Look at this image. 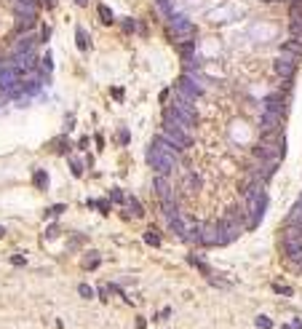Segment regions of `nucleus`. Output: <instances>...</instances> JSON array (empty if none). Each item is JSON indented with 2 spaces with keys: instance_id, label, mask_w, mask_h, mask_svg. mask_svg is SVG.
<instances>
[{
  "instance_id": "f257e3e1",
  "label": "nucleus",
  "mask_w": 302,
  "mask_h": 329,
  "mask_svg": "<svg viewBox=\"0 0 302 329\" xmlns=\"http://www.w3.org/2000/svg\"><path fill=\"white\" fill-rule=\"evenodd\" d=\"M147 161H150V166L155 169V174H161V177H169L174 172V166H176V161L172 155L161 153L158 147H153V144L147 147Z\"/></svg>"
},
{
  "instance_id": "f03ea898",
  "label": "nucleus",
  "mask_w": 302,
  "mask_h": 329,
  "mask_svg": "<svg viewBox=\"0 0 302 329\" xmlns=\"http://www.w3.org/2000/svg\"><path fill=\"white\" fill-rule=\"evenodd\" d=\"M172 110L187 123V126H195V123H198V110H195V102L187 99V96H182V94H176V91H174Z\"/></svg>"
},
{
  "instance_id": "7ed1b4c3",
  "label": "nucleus",
  "mask_w": 302,
  "mask_h": 329,
  "mask_svg": "<svg viewBox=\"0 0 302 329\" xmlns=\"http://www.w3.org/2000/svg\"><path fill=\"white\" fill-rule=\"evenodd\" d=\"M14 14H16V27L19 30H30L32 24L38 22V5L16 0V3H14Z\"/></svg>"
},
{
  "instance_id": "20e7f679",
  "label": "nucleus",
  "mask_w": 302,
  "mask_h": 329,
  "mask_svg": "<svg viewBox=\"0 0 302 329\" xmlns=\"http://www.w3.org/2000/svg\"><path fill=\"white\" fill-rule=\"evenodd\" d=\"M172 35L176 43L195 41V24L187 16H172Z\"/></svg>"
},
{
  "instance_id": "39448f33",
  "label": "nucleus",
  "mask_w": 302,
  "mask_h": 329,
  "mask_svg": "<svg viewBox=\"0 0 302 329\" xmlns=\"http://www.w3.org/2000/svg\"><path fill=\"white\" fill-rule=\"evenodd\" d=\"M163 134L172 140L176 147H182V150H187L190 144H193V137H190V131L185 129H179V126H174L172 121H163Z\"/></svg>"
},
{
  "instance_id": "423d86ee",
  "label": "nucleus",
  "mask_w": 302,
  "mask_h": 329,
  "mask_svg": "<svg viewBox=\"0 0 302 329\" xmlns=\"http://www.w3.org/2000/svg\"><path fill=\"white\" fill-rule=\"evenodd\" d=\"M216 225H219V233H222V243H230L241 235V225H244V222H238V220H233V217L225 214V217L216 220Z\"/></svg>"
},
{
  "instance_id": "0eeeda50",
  "label": "nucleus",
  "mask_w": 302,
  "mask_h": 329,
  "mask_svg": "<svg viewBox=\"0 0 302 329\" xmlns=\"http://www.w3.org/2000/svg\"><path fill=\"white\" fill-rule=\"evenodd\" d=\"M176 94H182V96H187V99H198V96L203 94V86H201V83H195L193 81V78H190V75H182L179 78V81H176Z\"/></svg>"
},
{
  "instance_id": "6e6552de",
  "label": "nucleus",
  "mask_w": 302,
  "mask_h": 329,
  "mask_svg": "<svg viewBox=\"0 0 302 329\" xmlns=\"http://www.w3.org/2000/svg\"><path fill=\"white\" fill-rule=\"evenodd\" d=\"M19 78H22V72H19L14 64H3V67H0V91L8 94L11 89H16L19 83H22Z\"/></svg>"
},
{
  "instance_id": "1a4fd4ad",
  "label": "nucleus",
  "mask_w": 302,
  "mask_h": 329,
  "mask_svg": "<svg viewBox=\"0 0 302 329\" xmlns=\"http://www.w3.org/2000/svg\"><path fill=\"white\" fill-rule=\"evenodd\" d=\"M273 70L278 72V75L284 78V81H292L294 72H297V59L289 56V54H281V56L273 62Z\"/></svg>"
},
{
  "instance_id": "9d476101",
  "label": "nucleus",
  "mask_w": 302,
  "mask_h": 329,
  "mask_svg": "<svg viewBox=\"0 0 302 329\" xmlns=\"http://www.w3.org/2000/svg\"><path fill=\"white\" fill-rule=\"evenodd\" d=\"M201 243L203 246H216V243H222V233H219V225H216V222H203Z\"/></svg>"
},
{
  "instance_id": "9b49d317",
  "label": "nucleus",
  "mask_w": 302,
  "mask_h": 329,
  "mask_svg": "<svg viewBox=\"0 0 302 329\" xmlns=\"http://www.w3.org/2000/svg\"><path fill=\"white\" fill-rule=\"evenodd\" d=\"M153 147H158L161 153L172 155L174 161H179V155H182V147H176V144H174L172 140H169L166 134H158V137H155V140H153Z\"/></svg>"
},
{
  "instance_id": "f8f14e48",
  "label": "nucleus",
  "mask_w": 302,
  "mask_h": 329,
  "mask_svg": "<svg viewBox=\"0 0 302 329\" xmlns=\"http://www.w3.org/2000/svg\"><path fill=\"white\" fill-rule=\"evenodd\" d=\"M281 121H284V115H281V113H273V110H262V115H259V129H262V131H275V129H281Z\"/></svg>"
},
{
  "instance_id": "ddd939ff",
  "label": "nucleus",
  "mask_w": 302,
  "mask_h": 329,
  "mask_svg": "<svg viewBox=\"0 0 302 329\" xmlns=\"http://www.w3.org/2000/svg\"><path fill=\"white\" fill-rule=\"evenodd\" d=\"M11 64H14V67H16L19 72H32V70L38 67V64H41V62H38V56L32 54V51H27V54H19V56H14V62H11Z\"/></svg>"
},
{
  "instance_id": "4468645a",
  "label": "nucleus",
  "mask_w": 302,
  "mask_h": 329,
  "mask_svg": "<svg viewBox=\"0 0 302 329\" xmlns=\"http://www.w3.org/2000/svg\"><path fill=\"white\" fill-rule=\"evenodd\" d=\"M155 193H158V198L161 203H166V201H174V190L172 185H169V177H161V174H155Z\"/></svg>"
},
{
  "instance_id": "2eb2a0df",
  "label": "nucleus",
  "mask_w": 302,
  "mask_h": 329,
  "mask_svg": "<svg viewBox=\"0 0 302 329\" xmlns=\"http://www.w3.org/2000/svg\"><path fill=\"white\" fill-rule=\"evenodd\" d=\"M284 254L292 262H300L302 265V241H284Z\"/></svg>"
},
{
  "instance_id": "dca6fc26",
  "label": "nucleus",
  "mask_w": 302,
  "mask_h": 329,
  "mask_svg": "<svg viewBox=\"0 0 302 329\" xmlns=\"http://www.w3.org/2000/svg\"><path fill=\"white\" fill-rule=\"evenodd\" d=\"M201 228H203V222H187V230H185V238H182V241L201 243Z\"/></svg>"
},
{
  "instance_id": "f3484780",
  "label": "nucleus",
  "mask_w": 302,
  "mask_h": 329,
  "mask_svg": "<svg viewBox=\"0 0 302 329\" xmlns=\"http://www.w3.org/2000/svg\"><path fill=\"white\" fill-rule=\"evenodd\" d=\"M32 43H35V38H32V35H24V38H19V41L14 43V56H19V54H27V51H32Z\"/></svg>"
},
{
  "instance_id": "a211bd4d",
  "label": "nucleus",
  "mask_w": 302,
  "mask_h": 329,
  "mask_svg": "<svg viewBox=\"0 0 302 329\" xmlns=\"http://www.w3.org/2000/svg\"><path fill=\"white\" fill-rule=\"evenodd\" d=\"M281 54H289V56H302V41H286L281 46Z\"/></svg>"
},
{
  "instance_id": "6ab92c4d",
  "label": "nucleus",
  "mask_w": 302,
  "mask_h": 329,
  "mask_svg": "<svg viewBox=\"0 0 302 329\" xmlns=\"http://www.w3.org/2000/svg\"><path fill=\"white\" fill-rule=\"evenodd\" d=\"M265 110H273V113H281V115H284V99H278V94H270V96H267V99H265Z\"/></svg>"
},
{
  "instance_id": "aec40b11",
  "label": "nucleus",
  "mask_w": 302,
  "mask_h": 329,
  "mask_svg": "<svg viewBox=\"0 0 302 329\" xmlns=\"http://www.w3.org/2000/svg\"><path fill=\"white\" fill-rule=\"evenodd\" d=\"M284 241H302V225H286L284 228Z\"/></svg>"
},
{
  "instance_id": "412c9836",
  "label": "nucleus",
  "mask_w": 302,
  "mask_h": 329,
  "mask_svg": "<svg viewBox=\"0 0 302 329\" xmlns=\"http://www.w3.org/2000/svg\"><path fill=\"white\" fill-rule=\"evenodd\" d=\"M286 225H302V203H300V201L294 203V209L289 212V217H286Z\"/></svg>"
},
{
  "instance_id": "4be33fe9",
  "label": "nucleus",
  "mask_w": 302,
  "mask_h": 329,
  "mask_svg": "<svg viewBox=\"0 0 302 329\" xmlns=\"http://www.w3.org/2000/svg\"><path fill=\"white\" fill-rule=\"evenodd\" d=\"M179 51H182V56H185V62H190V56H193V51H195V41L179 43Z\"/></svg>"
},
{
  "instance_id": "5701e85b",
  "label": "nucleus",
  "mask_w": 302,
  "mask_h": 329,
  "mask_svg": "<svg viewBox=\"0 0 302 329\" xmlns=\"http://www.w3.org/2000/svg\"><path fill=\"white\" fill-rule=\"evenodd\" d=\"M185 185H187V190H198V188H201V177H198V174H193V172H187Z\"/></svg>"
},
{
  "instance_id": "b1692460",
  "label": "nucleus",
  "mask_w": 302,
  "mask_h": 329,
  "mask_svg": "<svg viewBox=\"0 0 302 329\" xmlns=\"http://www.w3.org/2000/svg\"><path fill=\"white\" fill-rule=\"evenodd\" d=\"M96 11H99V16H102V22H104V24H113V22H115L113 11H110L107 5H99V8H96Z\"/></svg>"
},
{
  "instance_id": "393cba45",
  "label": "nucleus",
  "mask_w": 302,
  "mask_h": 329,
  "mask_svg": "<svg viewBox=\"0 0 302 329\" xmlns=\"http://www.w3.org/2000/svg\"><path fill=\"white\" fill-rule=\"evenodd\" d=\"M289 32L294 35V41H302V22L292 19V24H289Z\"/></svg>"
},
{
  "instance_id": "a878e982",
  "label": "nucleus",
  "mask_w": 302,
  "mask_h": 329,
  "mask_svg": "<svg viewBox=\"0 0 302 329\" xmlns=\"http://www.w3.org/2000/svg\"><path fill=\"white\" fill-rule=\"evenodd\" d=\"M35 185L43 190L45 185H48V174H45V172H35Z\"/></svg>"
},
{
  "instance_id": "bb28decb",
  "label": "nucleus",
  "mask_w": 302,
  "mask_h": 329,
  "mask_svg": "<svg viewBox=\"0 0 302 329\" xmlns=\"http://www.w3.org/2000/svg\"><path fill=\"white\" fill-rule=\"evenodd\" d=\"M126 203H129V206H131V209H134V217H142V214H144V209H142V203H139V201H136V198H129Z\"/></svg>"
},
{
  "instance_id": "cd10ccee",
  "label": "nucleus",
  "mask_w": 302,
  "mask_h": 329,
  "mask_svg": "<svg viewBox=\"0 0 302 329\" xmlns=\"http://www.w3.org/2000/svg\"><path fill=\"white\" fill-rule=\"evenodd\" d=\"M75 35H78V48H81V51H86V48H88V43H86V32H83L81 27H78V32H75Z\"/></svg>"
},
{
  "instance_id": "c85d7f7f",
  "label": "nucleus",
  "mask_w": 302,
  "mask_h": 329,
  "mask_svg": "<svg viewBox=\"0 0 302 329\" xmlns=\"http://www.w3.org/2000/svg\"><path fill=\"white\" fill-rule=\"evenodd\" d=\"M78 292H81V297H86V300L94 297V289H91L88 284H81V286H78Z\"/></svg>"
},
{
  "instance_id": "c756f323",
  "label": "nucleus",
  "mask_w": 302,
  "mask_h": 329,
  "mask_svg": "<svg viewBox=\"0 0 302 329\" xmlns=\"http://www.w3.org/2000/svg\"><path fill=\"white\" fill-rule=\"evenodd\" d=\"M257 327L259 329H273V321L267 319V316H257Z\"/></svg>"
},
{
  "instance_id": "7c9ffc66",
  "label": "nucleus",
  "mask_w": 302,
  "mask_h": 329,
  "mask_svg": "<svg viewBox=\"0 0 302 329\" xmlns=\"http://www.w3.org/2000/svg\"><path fill=\"white\" fill-rule=\"evenodd\" d=\"M70 166H72V174H75V177H81V174H83V166H81V161H75V158H72V161H70Z\"/></svg>"
},
{
  "instance_id": "2f4dec72",
  "label": "nucleus",
  "mask_w": 302,
  "mask_h": 329,
  "mask_svg": "<svg viewBox=\"0 0 302 329\" xmlns=\"http://www.w3.org/2000/svg\"><path fill=\"white\" fill-rule=\"evenodd\" d=\"M144 241H147V243H153V246H161V238H158V233H147V235H144Z\"/></svg>"
},
{
  "instance_id": "473e14b6",
  "label": "nucleus",
  "mask_w": 302,
  "mask_h": 329,
  "mask_svg": "<svg viewBox=\"0 0 302 329\" xmlns=\"http://www.w3.org/2000/svg\"><path fill=\"white\" fill-rule=\"evenodd\" d=\"M275 292H278V294H284V297H292V289H289V286H281V284H275Z\"/></svg>"
},
{
  "instance_id": "72a5a7b5",
  "label": "nucleus",
  "mask_w": 302,
  "mask_h": 329,
  "mask_svg": "<svg viewBox=\"0 0 302 329\" xmlns=\"http://www.w3.org/2000/svg\"><path fill=\"white\" fill-rule=\"evenodd\" d=\"M99 265V257L96 254H91V257H86V268H96Z\"/></svg>"
},
{
  "instance_id": "f704fd0d",
  "label": "nucleus",
  "mask_w": 302,
  "mask_h": 329,
  "mask_svg": "<svg viewBox=\"0 0 302 329\" xmlns=\"http://www.w3.org/2000/svg\"><path fill=\"white\" fill-rule=\"evenodd\" d=\"M118 140H121V144H126V142H129V131H126V129H121V134H118Z\"/></svg>"
},
{
  "instance_id": "c9c22d12",
  "label": "nucleus",
  "mask_w": 302,
  "mask_h": 329,
  "mask_svg": "<svg viewBox=\"0 0 302 329\" xmlns=\"http://www.w3.org/2000/svg\"><path fill=\"white\" fill-rule=\"evenodd\" d=\"M110 198H113V201H123V193H121V190H113V193H110Z\"/></svg>"
},
{
  "instance_id": "e433bc0d",
  "label": "nucleus",
  "mask_w": 302,
  "mask_h": 329,
  "mask_svg": "<svg viewBox=\"0 0 302 329\" xmlns=\"http://www.w3.org/2000/svg\"><path fill=\"white\" fill-rule=\"evenodd\" d=\"M56 233H59V228H56V225H51V228H48V238H54Z\"/></svg>"
},
{
  "instance_id": "4c0bfd02",
  "label": "nucleus",
  "mask_w": 302,
  "mask_h": 329,
  "mask_svg": "<svg viewBox=\"0 0 302 329\" xmlns=\"http://www.w3.org/2000/svg\"><path fill=\"white\" fill-rule=\"evenodd\" d=\"M11 262H14V265H24V257H19V254H16V257H11Z\"/></svg>"
},
{
  "instance_id": "58836bf2",
  "label": "nucleus",
  "mask_w": 302,
  "mask_h": 329,
  "mask_svg": "<svg viewBox=\"0 0 302 329\" xmlns=\"http://www.w3.org/2000/svg\"><path fill=\"white\" fill-rule=\"evenodd\" d=\"M75 3H78V5H88V0H75Z\"/></svg>"
},
{
  "instance_id": "ea45409f",
  "label": "nucleus",
  "mask_w": 302,
  "mask_h": 329,
  "mask_svg": "<svg viewBox=\"0 0 302 329\" xmlns=\"http://www.w3.org/2000/svg\"><path fill=\"white\" fill-rule=\"evenodd\" d=\"M22 3H32V5H38V0H22Z\"/></svg>"
},
{
  "instance_id": "a19ab883",
  "label": "nucleus",
  "mask_w": 302,
  "mask_h": 329,
  "mask_svg": "<svg viewBox=\"0 0 302 329\" xmlns=\"http://www.w3.org/2000/svg\"><path fill=\"white\" fill-rule=\"evenodd\" d=\"M3 235H5V228H0V238H3Z\"/></svg>"
},
{
  "instance_id": "79ce46f5",
  "label": "nucleus",
  "mask_w": 302,
  "mask_h": 329,
  "mask_svg": "<svg viewBox=\"0 0 302 329\" xmlns=\"http://www.w3.org/2000/svg\"><path fill=\"white\" fill-rule=\"evenodd\" d=\"M300 203H302V195H300Z\"/></svg>"
}]
</instances>
